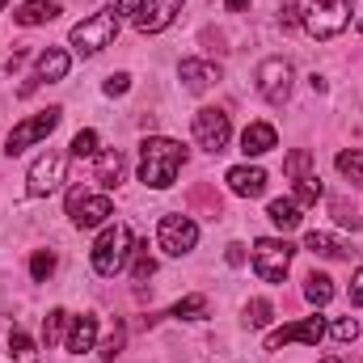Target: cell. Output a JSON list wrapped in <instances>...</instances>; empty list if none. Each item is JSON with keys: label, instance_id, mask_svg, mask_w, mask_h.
I'll return each mask as SVG.
<instances>
[{"label": "cell", "instance_id": "obj_1", "mask_svg": "<svg viewBox=\"0 0 363 363\" xmlns=\"http://www.w3.org/2000/svg\"><path fill=\"white\" fill-rule=\"evenodd\" d=\"M186 165V148L169 135H148L140 144V182L152 190H169Z\"/></svg>", "mask_w": 363, "mask_h": 363}, {"label": "cell", "instance_id": "obj_2", "mask_svg": "<svg viewBox=\"0 0 363 363\" xmlns=\"http://www.w3.org/2000/svg\"><path fill=\"white\" fill-rule=\"evenodd\" d=\"M131 254H135V237H131V228L118 220V224H110V228L97 237V245H93V271L101 274V279H114V274L127 267Z\"/></svg>", "mask_w": 363, "mask_h": 363}, {"label": "cell", "instance_id": "obj_3", "mask_svg": "<svg viewBox=\"0 0 363 363\" xmlns=\"http://www.w3.org/2000/svg\"><path fill=\"white\" fill-rule=\"evenodd\" d=\"M118 38V13H114V4L110 9H97L93 17H85L81 26H72V47L81 51V55H97L101 47H110Z\"/></svg>", "mask_w": 363, "mask_h": 363}, {"label": "cell", "instance_id": "obj_4", "mask_svg": "<svg viewBox=\"0 0 363 363\" xmlns=\"http://www.w3.org/2000/svg\"><path fill=\"white\" fill-rule=\"evenodd\" d=\"M347 26H351V0H313L308 13H304V30L321 43L338 38Z\"/></svg>", "mask_w": 363, "mask_h": 363}, {"label": "cell", "instance_id": "obj_5", "mask_svg": "<svg viewBox=\"0 0 363 363\" xmlns=\"http://www.w3.org/2000/svg\"><path fill=\"white\" fill-rule=\"evenodd\" d=\"M60 118H64V110L60 106H47V110H38L34 118H26V123H17L13 131H9V140H4V152L9 157H21L30 144H38V140H47L55 127H60Z\"/></svg>", "mask_w": 363, "mask_h": 363}, {"label": "cell", "instance_id": "obj_6", "mask_svg": "<svg viewBox=\"0 0 363 363\" xmlns=\"http://www.w3.org/2000/svg\"><path fill=\"white\" fill-rule=\"evenodd\" d=\"M157 245L169 254V258H182V254H190L194 245H199V224L190 220V216H161V224H157Z\"/></svg>", "mask_w": 363, "mask_h": 363}, {"label": "cell", "instance_id": "obj_7", "mask_svg": "<svg viewBox=\"0 0 363 363\" xmlns=\"http://www.w3.org/2000/svg\"><path fill=\"white\" fill-rule=\"evenodd\" d=\"M228 135H233V123H228V114L220 110V106H203L199 114H194V144L203 148V152H224L228 148Z\"/></svg>", "mask_w": 363, "mask_h": 363}, {"label": "cell", "instance_id": "obj_8", "mask_svg": "<svg viewBox=\"0 0 363 363\" xmlns=\"http://www.w3.org/2000/svg\"><path fill=\"white\" fill-rule=\"evenodd\" d=\"M291 245L287 241H279V237H262V241H254V271L262 283H279L287 267H291Z\"/></svg>", "mask_w": 363, "mask_h": 363}, {"label": "cell", "instance_id": "obj_9", "mask_svg": "<svg viewBox=\"0 0 363 363\" xmlns=\"http://www.w3.org/2000/svg\"><path fill=\"white\" fill-rule=\"evenodd\" d=\"M68 216H72L77 228H97V224H106L114 216V203L106 194H93V190L77 186V190H68Z\"/></svg>", "mask_w": 363, "mask_h": 363}, {"label": "cell", "instance_id": "obj_10", "mask_svg": "<svg viewBox=\"0 0 363 363\" xmlns=\"http://www.w3.org/2000/svg\"><path fill=\"white\" fill-rule=\"evenodd\" d=\"M64 165H68V157L55 152V148H47V152L30 165L26 194H30V199H43V194H51V190H60V182H64Z\"/></svg>", "mask_w": 363, "mask_h": 363}, {"label": "cell", "instance_id": "obj_11", "mask_svg": "<svg viewBox=\"0 0 363 363\" xmlns=\"http://www.w3.org/2000/svg\"><path fill=\"white\" fill-rule=\"evenodd\" d=\"M0 363H38V347L13 317H0Z\"/></svg>", "mask_w": 363, "mask_h": 363}, {"label": "cell", "instance_id": "obj_12", "mask_svg": "<svg viewBox=\"0 0 363 363\" xmlns=\"http://www.w3.org/2000/svg\"><path fill=\"white\" fill-rule=\"evenodd\" d=\"M258 93L271 106H283L287 93H291V64L287 60H262L258 64Z\"/></svg>", "mask_w": 363, "mask_h": 363}, {"label": "cell", "instance_id": "obj_13", "mask_svg": "<svg viewBox=\"0 0 363 363\" xmlns=\"http://www.w3.org/2000/svg\"><path fill=\"white\" fill-rule=\"evenodd\" d=\"M182 4H186V0H144V4L131 13V21H135L140 34H161L165 26H174V17L182 13Z\"/></svg>", "mask_w": 363, "mask_h": 363}, {"label": "cell", "instance_id": "obj_14", "mask_svg": "<svg viewBox=\"0 0 363 363\" xmlns=\"http://www.w3.org/2000/svg\"><path fill=\"white\" fill-rule=\"evenodd\" d=\"M325 338V317H304V321H291L283 330H274L267 338V351H283L287 342H304V347H317Z\"/></svg>", "mask_w": 363, "mask_h": 363}, {"label": "cell", "instance_id": "obj_15", "mask_svg": "<svg viewBox=\"0 0 363 363\" xmlns=\"http://www.w3.org/2000/svg\"><path fill=\"white\" fill-rule=\"evenodd\" d=\"M68 68H72V60H68V51H60V47H47L43 55H38V68H34V81H26L21 85V97L26 93H34V85H55V81H64L68 77Z\"/></svg>", "mask_w": 363, "mask_h": 363}, {"label": "cell", "instance_id": "obj_16", "mask_svg": "<svg viewBox=\"0 0 363 363\" xmlns=\"http://www.w3.org/2000/svg\"><path fill=\"white\" fill-rule=\"evenodd\" d=\"M224 182H228V190L241 194V199H258V194H267V169H258V165H233Z\"/></svg>", "mask_w": 363, "mask_h": 363}, {"label": "cell", "instance_id": "obj_17", "mask_svg": "<svg viewBox=\"0 0 363 363\" xmlns=\"http://www.w3.org/2000/svg\"><path fill=\"white\" fill-rule=\"evenodd\" d=\"M182 85L190 93H207L211 85H220V64H207V60H182L178 68Z\"/></svg>", "mask_w": 363, "mask_h": 363}, {"label": "cell", "instance_id": "obj_18", "mask_svg": "<svg viewBox=\"0 0 363 363\" xmlns=\"http://www.w3.org/2000/svg\"><path fill=\"white\" fill-rule=\"evenodd\" d=\"M274 144H279V131H274L271 123H250L241 131V152L245 157H262V152H271Z\"/></svg>", "mask_w": 363, "mask_h": 363}, {"label": "cell", "instance_id": "obj_19", "mask_svg": "<svg viewBox=\"0 0 363 363\" xmlns=\"http://www.w3.org/2000/svg\"><path fill=\"white\" fill-rule=\"evenodd\" d=\"M93 338H97V317L93 313H81L72 321V330H68V351L72 355H85V351H93Z\"/></svg>", "mask_w": 363, "mask_h": 363}, {"label": "cell", "instance_id": "obj_20", "mask_svg": "<svg viewBox=\"0 0 363 363\" xmlns=\"http://www.w3.org/2000/svg\"><path fill=\"white\" fill-rule=\"evenodd\" d=\"M118 178H123V152L110 148V152H101V157L93 161V182H97L101 190H110V186H118Z\"/></svg>", "mask_w": 363, "mask_h": 363}, {"label": "cell", "instance_id": "obj_21", "mask_svg": "<svg viewBox=\"0 0 363 363\" xmlns=\"http://www.w3.org/2000/svg\"><path fill=\"white\" fill-rule=\"evenodd\" d=\"M51 17H60V4H55V0H26V4L13 13L17 26H47Z\"/></svg>", "mask_w": 363, "mask_h": 363}, {"label": "cell", "instance_id": "obj_22", "mask_svg": "<svg viewBox=\"0 0 363 363\" xmlns=\"http://www.w3.org/2000/svg\"><path fill=\"white\" fill-rule=\"evenodd\" d=\"M300 203L296 199H274L271 207H267V216H271L274 228H283V233H291V228H300Z\"/></svg>", "mask_w": 363, "mask_h": 363}, {"label": "cell", "instance_id": "obj_23", "mask_svg": "<svg viewBox=\"0 0 363 363\" xmlns=\"http://www.w3.org/2000/svg\"><path fill=\"white\" fill-rule=\"evenodd\" d=\"M304 250L317 254V258H351V250H347L338 237H330V233H308V237H304Z\"/></svg>", "mask_w": 363, "mask_h": 363}, {"label": "cell", "instance_id": "obj_24", "mask_svg": "<svg viewBox=\"0 0 363 363\" xmlns=\"http://www.w3.org/2000/svg\"><path fill=\"white\" fill-rule=\"evenodd\" d=\"M304 300L308 304H317V308H325L330 300H334V279L321 271H313L308 279H304Z\"/></svg>", "mask_w": 363, "mask_h": 363}, {"label": "cell", "instance_id": "obj_25", "mask_svg": "<svg viewBox=\"0 0 363 363\" xmlns=\"http://www.w3.org/2000/svg\"><path fill=\"white\" fill-rule=\"evenodd\" d=\"M283 174H287L291 182L317 178V169H313V152H308V148H296V152H287V161H283Z\"/></svg>", "mask_w": 363, "mask_h": 363}, {"label": "cell", "instance_id": "obj_26", "mask_svg": "<svg viewBox=\"0 0 363 363\" xmlns=\"http://www.w3.org/2000/svg\"><path fill=\"white\" fill-rule=\"evenodd\" d=\"M169 317H178V321H199V317H207V296H203V291H194V296L178 300Z\"/></svg>", "mask_w": 363, "mask_h": 363}, {"label": "cell", "instance_id": "obj_27", "mask_svg": "<svg viewBox=\"0 0 363 363\" xmlns=\"http://www.w3.org/2000/svg\"><path fill=\"white\" fill-rule=\"evenodd\" d=\"M271 317H274L271 300H262V296H258V300H250V304H245V325H250V330H267V325H271Z\"/></svg>", "mask_w": 363, "mask_h": 363}, {"label": "cell", "instance_id": "obj_28", "mask_svg": "<svg viewBox=\"0 0 363 363\" xmlns=\"http://www.w3.org/2000/svg\"><path fill=\"white\" fill-rule=\"evenodd\" d=\"M68 157H72V161H89V157H97V131H89V127L77 131L72 144H68Z\"/></svg>", "mask_w": 363, "mask_h": 363}, {"label": "cell", "instance_id": "obj_29", "mask_svg": "<svg viewBox=\"0 0 363 363\" xmlns=\"http://www.w3.org/2000/svg\"><path fill=\"white\" fill-rule=\"evenodd\" d=\"M338 174H342V178H351L355 186H363V152H359V148L338 152Z\"/></svg>", "mask_w": 363, "mask_h": 363}, {"label": "cell", "instance_id": "obj_30", "mask_svg": "<svg viewBox=\"0 0 363 363\" xmlns=\"http://www.w3.org/2000/svg\"><path fill=\"white\" fill-rule=\"evenodd\" d=\"M64 321H68V313H64V308H51V313L43 317V342H47V347H55V342H60Z\"/></svg>", "mask_w": 363, "mask_h": 363}, {"label": "cell", "instance_id": "obj_31", "mask_svg": "<svg viewBox=\"0 0 363 363\" xmlns=\"http://www.w3.org/2000/svg\"><path fill=\"white\" fill-rule=\"evenodd\" d=\"M330 216H334V220H338V224H342V228H351V233H359V211H355V207H347V203H342V199H330Z\"/></svg>", "mask_w": 363, "mask_h": 363}, {"label": "cell", "instance_id": "obj_32", "mask_svg": "<svg viewBox=\"0 0 363 363\" xmlns=\"http://www.w3.org/2000/svg\"><path fill=\"white\" fill-rule=\"evenodd\" d=\"M135 267H131V274H135V283H144V279H152L157 274V262H152V254H148V245H135Z\"/></svg>", "mask_w": 363, "mask_h": 363}, {"label": "cell", "instance_id": "obj_33", "mask_svg": "<svg viewBox=\"0 0 363 363\" xmlns=\"http://www.w3.org/2000/svg\"><path fill=\"white\" fill-rule=\"evenodd\" d=\"M51 271H55V254H51V250H38V254L30 258V274H34V283L51 279Z\"/></svg>", "mask_w": 363, "mask_h": 363}, {"label": "cell", "instance_id": "obj_34", "mask_svg": "<svg viewBox=\"0 0 363 363\" xmlns=\"http://www.w3.org/2000/svg\"><path fill=\"white\" fill-rule=\"evenodd\" d=\"M123 342H127V330H123V325H114V334L101 342V359H114V355L123 351Z\"/></svg>", "mask_w": 363, "mask_h": 363}, {"label": "cell", "instance_id": "obj_35", "mask_svg": "<svg viewBox=\"0 0 363 363\" xmlns=\"http://www.w3.org/2000/svg\"><path fill=\"white\" fill-rule=\"evenodd\" d=\"M101 89H106V97H123V93L131 89V77H127V72H114V77H106Z\"/></svg>", "mask_w": 363, "mask_h": 363}, {"label": "cell", "instance_id": "obj_36", "mask_svg": "<svg viewBox=\"0 0 363 363\" xmlns=\"http://www.w3.org/2000/svg\"><path fill=\"white\" fill-rule=\"evenodd\" d=\"M338 342H355V334H359V325H355V317H342V321H334V330H330Z\"/></svg>", "mask_w": 363, "mask_h": 363}, {"label": "cell", "instance_id": "obj_37", "mask_svg": "<svg viewBox=\"0 0 363 363\" xmlns=\"http://www.w3.org/2000/svg\"><path fill=\"white\" fill-rule=\"evenodd\" d=\"M279 21H283V30H291L296 21H304V13H300V4H283V13H279Z\"/></svg>", "mask_w": 363, "mask_h": 363}, {"label": "cell", "instance_id": "obj_38", "mask_svg": "<svg viewBox=\"0 0 363 363\" xmlns=\"http://www.w3.org/2000/svg\"><path fill=\"white\" fill-rule=\"evenodd\" d=\"M351 304L363 308V271H355V279H351Z\"/></svg>", "mask_w": 363, "mask_h": 363}, {"label": "cell", "instance_id": "obj_39", "mask_svg": "<svg viewBox=\"0 0 363 363\" xmlns=\"http://www.w3.org/2000/svg\"><path fill=\"white\" fill-rule=\"evenodd\" d=\"M224 258H228V267H241V262H245V245H228Z\"/></svg>", "mask_w": 363, "mask_h": 363}, {"label": "cell", "instance_id": "obj_40", "mask_svg": "<svg viewBox=\"0 0 363 363\" xmlns=\"http://www.w3.org/2000/svg\"><path fill=\"white\" fill-rule=\"evenodd\" d=\"M140 4H144V0H118V4H114V13H118V17H123V13H135V9H140Z\"/></svg>", "mask_w": 363, "mask_h": 363}, {"label": "cell", "instance_id": "obj_41", "mask_svg": "<svg viewBox=\"0 0 363 363\" xmlns=\"http://www.w3.org/2000/svg\"><path fill=\"white\" fill-rule=\"evenodd\" d=\"M224 9L228 13H241V9H250V0H224Z\"/></svg>", "mask_w": 363, "mask_h": 363}, {"label": "cell", "instance_id": "obj_42", "mask_svg": "<svg viewBox=\"0 0 363 363\" xmlns=\"http://www.w3.org/2000/svg\"><path fill=\"white\" fill-rule=\"evenodd\" d=\"M321 363H359V359H351V355H325Z\"/></svg>", "mask_w": 363, "mask_h": 363}, {"label": "cell", "instance_id": "obj_43", "mask_svg": "<svg viewBox=\"0 0 363 363\" xmlns=\"http://www.w3.org/2000/svg\"><path fill=\"white\" fill-rule=\"evenodd\" d=\"M4 4H9V0H0V9H4Z\"/></svg>", "mask_w": 363, "mask_h": 363}, {"label": "cell", "instance_id": "obj_44", "mask_svg": "<svg viewBox=\"0 0 363 363\" xmlns=\"http://www.w3.org/2000/svg\"><path fill=\"white\" fill-rule=\"evenodd\" d=\"M359 34H363V21H359Z\"/></svg>", "mask_w": 363, "mask_h": 363}]
</instances>
